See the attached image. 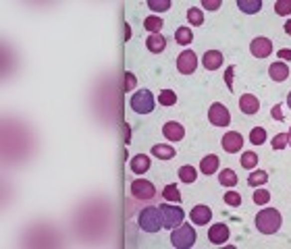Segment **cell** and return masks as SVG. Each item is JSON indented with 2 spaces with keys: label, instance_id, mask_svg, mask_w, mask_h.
Listing matches in <instances>:
<instances>
[{
  "label": "cell",
  "instance_id": "cell-1",
  "mask_svg": "<svg viewBox=\"0 0 291 249\" xmlns=\"http://www.w3.org/2000/svg\"><path fill=\"white\" fill-rule=\"evenodd\" d=\"M281 214L275 208H264L258 212L256 216V229H258L262 235H275L279 229H281Z\"/></svg>",
  "mask_w": 291,
  "mask_h": 249
},
{
  "label": "cell",
  "instance_id": "cell-38",
  "mask_svg": "<svg viewBox=\"0 0 291 249\" xmlns=\"http://www.w3.org/2000/svg\"><path fill=\"white\" fill-rule=\"evenodd\" d=\"M233 71H235V67H233V65L225 71V81H227V87L229 89H233Z\"/></svg>",
  "mask_w": 291,
  "mask_h": 249
},
{
  "label": "cell",
  "instance_id": "cell-43",
  "mask_svg": "<svg viewBox=\"0 0 291 249\" xmlns=\"http://www.w3.org/2000/svg\"><path fill=\"white\" fill-rule=\"evenodd\" d=\"M287 106L291 108V91H289V96H287Z\"/></svg>",
  "mask_w": 291,
  "mask_h": 249
},
{
  "label": "cell",
  "instance_id": "cell-37",
  "mask_svg": "<svg viewBox=\"0 0 291 249\" xmlns=\"http://www.w3.org/2000/svg\"><path fill=\"white\" fill-rule=\"evenodd\" d=\"M137 85V79L133 73H125V81H123V91H131Z\"/></svg>",
  "mask_w": 291,
  "mask_h": 249
},
{
  "label": "cell",
  "instance_id": "cell-8",
  "mask_svg": "<svg viewBox=\"0 0 291 249\" xmlns=\"http://www.w3.org/2000/svg\"><path fill=\"white\" fill-rule=\"evenodd\" d=\"M197 67V56L194 54V50H183L177 58V71L183 75H192Z\"/></svg>",
  "mask_w": 291,
  "mask_h": 249
},
{
  "label": "cell",
  "instance_id": "cell-41",
  "mask_svg": "<svg viewBox=\"0 0 291 249\" xmlns=\"http://www.w3.org/2000/svg\"><path fill=\"white\" fill-rule=\"evenodd\" d=\"M281 108H283V106H281V104H277L275 108H273V112H271L273 118H277V121H283V112H281Z\"/></svg>",
  "mask_w": 291,
  "mask_h": 249
},
{
  "label": "cell",
  "instance_id": "cell-10",
  "mask_svg": "<svg viewBox=\"0 0 291 249\" xmlns=\"http://www.w3.org/2000/svg\"><path fill=\"white\" fill-rule=\"evenodd\" d=\"M250 52L256 56V58H266L271 52H273V42L269 38H256L252 44H250Z\"/></svg>",
  "mask_w": 291,
  "mask_h": 249
},
{
  "label": "cell",
  "instance_id": "cell-42",
  "mask_svg": "<svg viewBox=\"0 0 291 249\" xmlns=\"http://www.w3.org/2000/svg\"><path fill=\"white\" fill-rule=\"evenodd\" d=\"M285 33H287V35H291V19L285 23Z\"/></svg>",
  "mask_w": 291,
  "mask_h": 249
},
{
  "label": "cell",
  "instance_id": "cell-36",
  "mask_svg": "<svg viewBox=\"0 0 291 249\" xmlns=\"http://www.w3.org/2000/svg\"><path fill=\"white\" fill-rule=\"evenodd\" d=\"M271 144H273V150H283V148H287V146H289L287 133H279V135H275V139L271 141Z\"/></svg>",
  "mask_w": 291,
  "mask_h": 249
},
{
  "label": "cell",
  "instance_id": "cell-4",
  "mask_svg": "<svg viewBox=\"0 0 291 249\" xmlns=\"http://www.w3.org/2000/svg\"><path fill=\"white\" fill-rule=\"evenodd\" d=\"M129 104L137 114H150L154 110V96H152V91H148V89L135 91L129 100Z\"/></svg>",
  "mask_w": 291,
  "mask_h": 249
},
{
  "label": "cell",
  "instance_id": "cell-27",
  "mask_svg": "<svg viewBox=\"0 0 291 249\" xmlns=\"http://www.w3.org/2000/svg\"><path fill=\"white\" fill-rule=\"evenodd\" d=\"M175 102H177V93H175L173 89H162L158 93V104H162V106H175Z\"/></svg>",
  "mask_w": 291,
  "mask_h": 249
},
{
  "label": "cell",
  "instance_id": "cell-29",
  "mask_svg": "<svg viewBox=\"0 0 291 249\" xmlns=\"http://www.w3.org/2000/svg\"><path fill=\"white\" fill-rule=\"evenodd\" d=\"M162 197H165L167 201H175V204H179V201H181V193H179L177 185H167L165 191H162Z\"/></svg>",
  "mask_w": 291,
  "mask_h": 249
},
{
  "label": "cell",
  "instance_id": "cell-6",
  "mask_svg": "<svg viewBox=\"0 0 291 249\" xmlns=\"http://www.w3.org/2000/svg\"><path fill=\"white\" fill-rule=\"evenodd\" d=\"M131 195L135 199H142V201H150L156 197V187L146 181V179H135L131 183Z\"/></svg>",
  "mask_w": 291,
  "mask_h": 249
},
{
  "label": "cell",
  "instance_id": "cell-19",
  "mask_svg": "<svg viewBox=\"0 0 291 249\" xmlns=\"http://www.w3.org/2000/svg\"><path fill=\"white\" fill-rule=\"evenodd\" d=\"M269 73H271V77L275 81H285L289 77V67L285 63H275V65H271Z\"/></svg>",
  "mask_w": 291,
  "mask_h": 249
},
{
  "label": "cell",
  "instance_id": "cell-44",
  "mask_svg": "<svg viewBox=\"0 0 291 249\" xmlns=\"http://www.w3.org/2000/svg\"><path fill=\"white\" fill-rule=\"evenodd\" d=\"M287 141H289V146H291V129H289V133H287Z\"/></svg>",
  "mask_w": 291,
  "mask_h": 249
},
{
  "label": "cell",
  "instance_id": "cell-39",
  "mask_svg": "<svg viewBox=\"0 0 291 249\" xmlns=\"http://www.w3.org/2000/svg\"><path fill=\"white\" fill-rule=\"evenodd\" d=\"M202 6L208 8V10H216V8L220 6V0H204Z\"/></svg>",
  "mask_w": 291,
  "mask_h": 249
},
{
  "label": "cell",
  "instance_id": "cell-5",
  "mask_svg": "<svg viewBox=\"0 0 291 249\" xmlns=\"http://www.w3.org/2000/svg\"><path fill=\"white\" fill-rule=\"evenodd\" d=\"M160 208V214H162V227L165 229H177L179 224H183V218H185V212L181 208H175V206H169V204H162L158 206Z\"/></svg>",
  "mask_w": 291,
  "mask_h": 249
},
{
  "label": "cell",
  "instance_id": "cell-18",
  "mask_svg": "<svg viewBox=\"0 0 291 249\" xmlns=\"http://www.w3.org/2000/svg\"><path fill=\"white\" fill-rule=\"evenodd\" d=\"M200 170H202L204 174H214V172L218 170V158L214 156V154H208L206 158H202Z\"/></svg>",
  "mask_w": 291,
  "mask_h": 249
},
{
  "label": "cell",
  "instance_id": "cell-3",
  "mask_svg": "<svg viewBox=\"0 0 291 249\" xmlns=\"http://www.w3.org/2000/svg\"><path fill=\"white\" fill-rule=\"evenodd\" d=\"M195 239H197V235L192 229V224H179V227L173 229V233H171V245L177 247V249H190V247H194Z\"/></svg>",
  "mask_w": 291,
  "mask_h": 249
},
{
  "label": "cell",
  "instance_id": "cell-31",
  "mask_svg": "<svg viewBox=\"0 0 291 249\" xmlns=\"http://www.w3.org/2000/svg\"><path fill=\"white\" fill-rule=\"evenodd\" d=\"M148 8H152L154 13H162L171 8V0H148Z\"/></svg>",
  "mask_w": 291,
  "mask_h": 249
},
{
  "label": "cell",
  "instance_id": "cell-2",
  "mask_svg": "<svg viewBox=\"0 0 291 249\" xmlns=\"http://www.w3.org/2000/svg\"><path fill=\"white\" fill-rule=\"evenodd\" d=\"M137 224L139 229L146 231V233H158L162 229V214H160V208L158 206H150L144 208L137 216Z\"/></svg>",
  "mask_w": 291,
  "mask_h": 249
},
{
  "label": "cell",
  "instance_id": "cell-14",
  "mask_svg": "<svg viewBox=\"0 0 291 249\" xmlns=\"http://www.w3.org/2000/svg\"><path fill=\"white\" fill-rule=\"evenodd\" d=\"M260 108V102L256 96H252V93H243V96L239 98V110L243 114H256Z\"/></svg>",
  "mask_w": 291,
  "mask_h": 249
},
{
  "label": "cell",
  "instance_id": "cell-40",
  "mask_svg": "<svg viewBox=\"0 0 291 249\" xmlns=\"http://www.w3.org/2000/svg\"><path fill=\"white\" fill-rule=\"evenodd\" d=\"M277 56H279V58H283L285 63H289V61H291V50H289V48H281V50L277 52Z\"/></svg>",
  "mask_w": 291,
  "mask_h": 249
},
{
  "label": "cell",
  "instance_id": "cell-9",
  "mask_svg": "<svg viewBox=\"0 0 291 249\" xmlns=\"http://www.w3.org/2000/svg\"><path fill=\"white\" fill-rule=\"evenodd\" d=\"M220 144H223V150H225V152L237 154V152L243 148V135L237 133V131H229V133H225L223 139H220Z\"/></svg>",
  "mask_w": 291,
  "mask_h": 249
},
{
  "label": "cell",
  "instance_id": "cell-12",
  "mask_svg": "<svg viewBox=\"0 0 291 249\" xmlns=\"http://www.w3.org/2000/svg\"><path fill=\"white\" fill-rule=\"evenodd\" d=\"M190 218H192L194 224H200V227H204V224H208V220L212 218V210L208 208V206H204V204H200V206L192 208Z\"/></svg>",
  "mask_w": 291,
  "mask_h": 249
},
{
  "label": "cell",
  "instance_id": "cell-30",
  "mask_svg": "<svg viewBox=\"0 0 291 249\" xmlns=\"http://www.w3.org/2000/svg\"><path fill=\"white\" fill-rule=\"evenodd\" d=\"M239 160H241V166H243V168H248V170L254 168V166L258 164V156H256L254 152H243Z\"/></svg>",
  "mask_w": 291,
  "mask_h": 249
},
{
  "label": "cell",
  "instance_id": "cell-23",
  "mask_svg": "<svg viewBox=\"0 0 291 249\" xmlns=\"http://www.w3.org/2000/svg\"><path fill=\"white\" fill-rule=\"evenodd\" d=\"M192 40H194V33H192L190 27H179L177 31H175V42L177 44L188 46V44H192Z\"/></svg>",
  "mask_w": 291,
  "mask_h": 249
},
{
  "label": "cell",
  "instance_id": "cell-21",
  "mask_svg": "<svg viewBox=\"0 0 291 249\" xmlns=\"http://www.w3.org/2000/svg\"><path fill=\"white\" fill-rule=\"evenodd\" d=\"M152 154L160 160H171L175 156V148L173 146H165V144H158L152 148Z\"/></svg>",
  "mask_w": 291,
  "mask_h": 249
},
{
  "label": "cell",
  "instance_id": "cell-15",
  "mask_svg": "<svg viewBox=\"0 0 291 249\" xmlns=\"http://www.w3.org/2000/svg\"><path fill=\"white\" fill-rule=\"evenodd\" d=\"M202 65L206 71H216L220 65H223V54H220L218 50H208L202 58Z\"/></svg>",
  "mask_w": 291,
  "mask_h": 249
},
{
  "label": "cell",
  "instance_id": "cell-22",
  "mask_svg": "<svg viewBox=\"0 0 291 249\" xmlns=\"http://www.w3.org/2000/svg\"><path fill=\"white\" fill-rule=\"evenodd\" d=\"M162 25H165V23H162V19L156 17V15H150V17L144 19V27H146L150 33H160Z\"/></svg>",
  "mask_w": 291,
  "mask_h": 249
},
{
  "label": "cell",
  "instance_id": "cell-17",
  "mask_svg": "<svg viewBox=\"0 0 291 249\" xmlns=\"http://www.w3.org/2000/svg\"><path fill=\"white\" fill-rule=\"evenodd\" d=\"M129 166H131V170H133L135 174H146L148 168H150V158L146 156V154H137V156L131 158Z\"/></svg>",
  "mask_w": 291,
  "mask_h": 249
},
{
  "label": "cell",
  "instance_id": "cell-11",
  "mask_svg": "<svg viewBox=\"0 0 291 249\" xmlns=\"http://www.w3.org/2000/svg\"><path fill=\"white\" fill-rule=\"evenodd\" d=\"M162 135H165L169 141H181L185 137V129L177 121H169L165 127H162Z\"/></svg>",
  "mask_w": 291,
  "mask_h": 249
},
{
  "label": "cell",
  "instance_id": "cell-7",
  "mask_svg": "<svg viewBox=\"0 0 291 249\" xmlns=\"http://www.w3.org/2000/svg\"><path fill=\"white\" fill-rule=\"evenodd\" d=\"M208 121H210L214 127H227L231 123V114L220 102H214L208 110Z\"/></svg>",
  "mask_w": 291,
  "mask_h": 249
},
{
  "label": "cell",
  "instance_id": "cell-13",
  "mask_svg": "<svg viewBox=\"0 0 291 249\" xmlns=\"http://www.w3.org/2000/svg\"><path fill=\"white\" fill-rule=\"evenodd\" d=\"M208 239L214 245H223L229 239V227L227 224H212L210 231H208Z\"/></svg>",
  "mask_w": 291,
  "mask_h": 249
},
{
  "label": "cell",
  "instance_id": "cell-32",
  "mask_svg": "<svg viewBox=\"0 0 291 249\" xmlns=\"http://www.w3.org/2000/svg\"><path fill=\"white\" fill-rule=\"evenodd\" d=\"M252 199H254V204L264 206V204H269V201H271V191H266V189H258V191H254Z\"/></svg>",
  "mask_w": 291,
  "mask_h": 249
},
{
  "label": "cell",
  "instance_id": "cell-16",
  "mask_svg": "<svg viewBox=\"0 0 291 249\" xmlns=\"http://www.w3.org/2000/svg\"><path fill=\"white\" fill-rule=\"evenodd\" d=\"M146 48H148L150 52L158 54V52H162V50L167 48V40L162 38L160 33H150V35H148V40H146Z\"/></svg>",
  "mask_w": 291,
  "mask_h": 249
},
{
  "label": "cell",
  "instance_id": "cell-24",
  "mask_svg": "<svg viewBox=\"0 0 291 249\" xmlns=\"http://www.w3.org/2000/svg\"><path fill=\"white\" fill-rule=\"evenodd\" d=\"M218 181H220V185H223V187H235L237 185V174H235V170L225 168L223 172L218 174Z\"/></svg>",
  "mask_w": 291,
  "mask_h": 249
},
{
  "label": "cell",
  "instance_id": "cell-26",
  "mask_svg": "<svg viewBox=\"0 0 291 249\" xmlns=\"http://www.w3.org/2000/svg\"><path fill=\"white\" fill-rule=\"evenodd\" d=\"M266 181H269V172H266V170H256V172H252L248 176V185H252V187L264 185Z\"/></svg>",
  "mask_w": 291,
  "mask_h": 249
},
{
  "label": "cell",
  "instance_id": "cell-34",
  "mask_svg": "<svg viewBox=\"0 0 291 249\" xmlns=\"http://www.w3.org/2000/svg\"><path fill=\"white\" fill-rule=\"evenodd\" d=\"M188 21L192 23V25H202L204 23V13L200 8H190L188 10Z\"/></svg>",
  "mask_w": 291,
  "mask_h": 249
},
{
  "label": "cell",
  "instance_id": "cell-20",
  "mask_svg": "<svg viewBox=\"0 0 291 249\" xmlns=\"http://www.w3.org/2000/svg\"><path fill=\"white\" fill-rule=\"evenodd\" d=\"M237 6L243 10V13L254 15V13H258V10L262 8V2L260 0H237Z\"/></svg>",
  "mask_w": 291,
  "mask_h": 249
},
{
  "label": "cell",
  "instance_id": "cell-25",
  "mask_svg": "<svg viewBox=\"0 0 291 249\" xmlns=\"http://www.w3.org/2000/svg\"><path fill=\"white\" fill-rule=\"evenodd\" d=\"M195 168L194 166H190V164H185V166H181L179 168V179L183 181V183H188V185H192L194 181H195Z\"/></svg>",
  "mask_w": 291,
  "mask_h": 249
},
{
  "label": "cell",
  "instance_id": "cell-28",
  "mask_svg": "<svg viewBox=\"0 0 291 249\" xmlns=\"http://www.w3.org/2000/svg\"><path fill=\"white\" fill-rule=\"evenodd\" d=\"M266 141V131L262 127H254L252 131H250V144H254V146H262Z\"/></svg>",
  "mask_w": 291,
  "mask_h": 249
},
{
  "label": "cell",
  "instance_id": "cell-35",
  "mask_svg": "<svg viewBox=\"0 0 291 249\" xmlns=\"http://www.w3.org/2000/svg\"><path fill=\"white\" fill-rule=\"evenodd\" d=\"M225 204L231 206V208L241 206V195H239L237 191H227V193H225Z\"/></svg>",
  "mask_w": 291,
  "mask_h": 249
},
{
  "label": "cell",
  "instance_id": "cell-33",
  "mask_svg": "<svg viewBox=\"0 0 291 249\" xmlns=\"http://www.w3.org/2000/svg\"><path fill=\"white\" fill-rule=\"evenodd\" d=\"M275 10H277V15H281V17L291 15V0H277Z\"/></svg>",
  "mask_w": 291,
  "mask_h": 249
}]
</instances>
